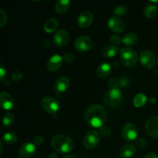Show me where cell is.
Returning a JSON list of instances; mask_svg holds the SVG:
<instances>
[{
	"label": "cell",
	"instance_id": "obj_1",
	"mask_svg": "<svg viewBox=\"0 0 158 158\" xmlns=\"http://www.w3.org/2000/svg\"><path fill=\"white\" fill-rule=\"evenodd\" d=\"M106 111L101 105H91L87 108L85 113L86 123L93 127H102L106 122Z\"/></svg>",
	"mask_w": 158,
	"mask_h": 158
},
{
	"label": "cell",
	"instance_id": "obj_2",
	"mask_svg": "<svg viewBox=\"0 0 158 158\" xmlns=\"http://www.w3.org/2000/svg\"><path fill=\"white\" fill-rule=\"evenodd\" d=\"M52 148L60 154H67L74 148V142L72 139L64 134H56L51 140Z\"/></svg>",
	"mask_w": 158,
	"mask_h": 158
},
{
	"label": "cell",
	"instance_id": "obj_3",
	"mask_svg": "<svg viewBox=\"0 0 158 158\" xmlns=\"http://www.w3.org/2000/svg\"><path fill=\"white\" fill-rule=\"evenodd\" d=\"M123 102V94L119 89H110L104 96V103L107 106L117 108Z\"/></svg>",
	"mask_w": 158,
	"mask_h": 158
},
{
	"label": "cell",
	"instance_id": "obj_4",
	"mask_svg": "<svg viewBox=\"0 0 158 158\" xmlns=\"http://www.w3.org/2000/svg\"><path fill=\"white\" fill-rule=\"evenodd\" d=\"M120 60L127 67H133L137 62V53L134 49L123 48L120 52Z\"/></svg>",
	"mask_w": 158,
	"mask_h": 158
},
{
	"label": "cell",
	"instance_id": "obj_5",
	"mask_svg": "<svg viewBox=\"0 0 158 158\" xmlns=\"http://www.w3.org/2000/svg\"><path fill=\"white\" fill-rule=\"evenodd\" d=\"M74 47L78 52H87L94 47V42L88 35H81L75 40Z\"/></svg>",
	"mask_w": 158,
	"mask_h": 158
},
{
	"label": "cell",
	"instance_id": "obj_6",
	"mask_svg": "<svg viewBox=\"0 0 158 158\" xmlns=\"http://www.w3.org/2000/svg\"><path fill=\"white\" fill-rule=\"evenodd\" d=\"M100 140V134L95 130H92L86 133L84 140H83V144H84L85 148L87 149H93L97 146Z\"/></svg>",
	"mask_w": 158,
	"mask_h": 158
},
{
	"label": "cell",
	"instance_id": "obj_7",
	"mask_svg": "<svg viewBox=\"0 0 158 158\" xmlns=\"http://www.w3.org/2000/svg\"><path fill=\"white\" fill-rule=\"evenodd\" d=\"M140 62L146 69H151L155 66L156 57L154 52L150 50H143L140 54Z\"/></svg>",
	"mask_w": 158,
	"mask_h": 158
},
{
	"label": "cell",
	"instance_id": "obj_8",
	"mask_svg": "<svg viewBox=\"0 0 158 158\" xmlns=\"http://www.w3.org/2000/svg\"><path fill=\"white\" fill-rule=\"evenodd\" d=\"M41 106L45 111L51 114H56L60 108L58 102L51 97H43L41 100Z\"/></svg>",
	"mask_w": 158,
	"mask_h": 158
},
{
	"label": "cell",
	"instance_id": "obj_9",
	"mask_svg": "<svg viewBox=\"0 0 158 158\" xmlns=\"http://www.w3.org/2000/svg\"><path fill=\"white\" fill-rule=\"evenodd\" d=\"M137 128L134 123H128L124 125L122 130V136L126 141H133L137 140Z\"/></svg>",
	"mask_w": 158,
	"mask_h": 158
},
{
	"label": "cell",
	"instance_id": "obj_10",
	"mask_svg": "<svg viewBox=\"0 0 158 158\" xmlns=\"http://www.w3.org/2000/svg\"><path fill=\"white\" fill-rule=\"evenodd\" d=\"M69 40V34L66 29H59L53 36V43L58 47H64L68 44Z\"/></svg>",
	"mask_w": 158,
	"mask_h": 158
},
{
	"label": "cell",
	"instance_id": "obj_11",
	"mask_svg": "<svg viewBox=\"0 0 158 158\" xmlns=\"http://www.w3.org/2000/svg\"><path fill=\"white\" fill-rule=\"evenodd\" d=\"M145 129L150 136L158 139V116L150 117L147 120Z\"/></svg>",
	"mask_w": 158,
	"mask_h": 158
},
{
	"label": "cell",
	"instance_id": "obj_12",
	"mask_svg": "<svg viewBox=\"0 0 158 158\" xmlns=\"http://www.w3.org/2000/svg\"><path fill=\"white\" fill-rule=\"evenodd\" d=\"M94 22V15L89 11H84L81 12L78 17L77 23L80 28H87L91 26Z\"/></svg>",
	"mask_w": 158,
	"mask_h": 158
},
{
	"label": "cell",
	"instance_id": "obj_13",
	"mask_svg": "<svg viewBox=\"0 0 158 158\" xmlns=\"http://www.w3.org/2000/svg\"><path fill=\"white\" fill-rule=\"evenodd\" d=\"M35 153V145L33 143L26 142L23 143L19 151V155L21 158H31Z\"/></svg>",
	"mask_w": 158,
	"mask_h": 158
},
{
	"label": "cell",
	"instance_id": "obj_14",
	"mask_svg": "<svg viewBox=\"0 0 158 158\" xmlns=\"http://www.w3.org/2000/svg\"><path fill=\"white\" fill-rule=\"evenodd\" d=\"M63 58L59 54H55V55L52 56L49 59L47 62V69L50 72H56L60 69L61 65L63 64Z\"/></svg>",
	"mask_w": 158,
	"mask_h": 158
},
{
	"label": "cell",
	"instance_id": "obj_15",
	"mask_svg": "<svg viewBox=\"0 0 158 158\" xmlns=\"http://www.w3.org/2000/svg\"><path fill=\"white\" fill-rule=\"evenodd\" d=\"M0 104L2 109L10 110L15 105L13 97L8 92H2L0 95Z\"/></svg>",
	"mask_w": 158,
	"mask_h": 158
},
{
	"label": "cell",
	"instance_id": "obj_16",
	"mask_svg": "<svg viewBox=\"0 0 158 158\" xmlns=\"http://www.w3.org/2000/svg\"><path fill=\"white\" fill-rule=\"evenodd\" d=\"M108 26H109L110 29L114 32H117V33H120L123 32L125 29V26L123 22L118 18L117 16L113 15L110 18L109 21H108Z\"/></svg>",
	"mask_w": 158,
	"mask_h": 158
},
{
	"label": "cell",
	"instance_id": "obj_17",
	"mask_svg": "<svg viewBox=\"0 0 158 158\" xmlns=\"http://www.w3.org/2000/svg\"><path fill=\"white\" fill-rule=\"evenodd\" d=\"M69 83V79L67 77H60L54 84V89L57 94H63L67 90Z\"/></svg>",
	"mask_w": 158,
	"mask_h": 158
},
{
	"label": "cell",
	"instance_id": "obj_18",
	"mask_svg": "<svg viewBox=\"0 0 158 158\" xmlns=\"http://www.w3.org/2000/svg\"><path fill=\"white\" fill-rule=\"evenodd\" d=\"M136 153V148L131 143H127L122 147L120 151V156L122 158H131Z\"/></svg>",
	"mask_w": 158,
	"mask_h": 158
},
{
	"label": "cell",
	"instance_id": "obj_19",
	"mask_svg": "<svg viewBox=\"0 0 158 158\" xmlns=\"http://www.w3.org/2000/svg\"><path fill=\"white\" fill-rule=\"evenodd\" d=\"M112 72V67L109 63H102L98 66L97 73L100 78L104 79L109 77Z\"/></svg>",
	"mask_w": 158,
	"mask_h": 158
},
{
	"label": "cell",
	"instance_id": "obj_20",
	"mask_svg": "<svg viewBox=\"0 0 158 158\" xmlns=\"http://www.w3.org/2000/svg\"><path fill=\"white\" fill-rule=\"evenodd\" d=\"M70 2L69 0H58L55 4V9L58 14H64L69 10Z\"/></svg>",
	"mask_w": 158,
	"mask_h": 158
},
{
	"label": "cell",
	"instance_id": "obj_21",
	"mask_svg": "<svg viewBox=\"0 0 158 158\" xmlns=\"http://www.w3.org/2000/svg\"><path fill=\"white\" fill-rule=\"evenodd\" d=\"M118 52V48L114 45H107L102 49V53L104 56L107 58H112L114 57Z\"/></svg>",
	"mask_w": 158,
	"mask_h": 158
},
{
	"label": "cell",
	"instance_id": "obj_22",
	"mask_svg": "<svg viewBox=\"0 0 158 158\" xmlns=\"http://www.w3.org/2000/svg\"><path fill=\"white\" fill-rule=\"evenodd\" d=\"M138 41V35L135 32H129L123 38V43L126 46H134Z\"/></svg>",
	"mask_w": 158,
	"mask_h": 158
},
{
	"label": "cell",
	"instance_id": "obj_23",
	"mask_svg": "<svg viewBox=\"0 0 158 158\" xmlns=\"http://www.w3.org/2000/svg\"><path fill=\"white\" fill-rule=\"evenodd\" d=\"M59 23L56 19L51 18L48 19L44 24V30L46 32H52L58 28Z\"/></svg>",
	"mask_w": 158,
	"mask_h": 158
},
{
	"label": "cell",
	"instance_id": "obj_24",
	"mask_svg": "<svg viewBox=\"0 0 158 158\" xmlns=\"http://www.w3.org/2000/svg\"><path fill=\"white\" fill-rule=\"evenodd\" d=\"M158 13V8L157 6L154 4L148 5L146 7L144 8V15H146L148 18L152 19L155 17Z\"/></svg>",
	"mask_w": 158,
	"mask_h": 158
},
{
	"label": "cell",
	"instance_id": "obj_25",
	"mask_svg": "<svg viewBox=\"0 0 158 158\" xmlns=\"http://www.w3.org/2000/svg\"><path fill=\"white\" fill-rule=\"evenodd\" d=\"M17 139H18V137L15 133L8 132L3 134L2 137V141L7 144H12L17 141Z\"/></svg>",
	"mask_w": 158,
	"mask_h": 158
},
{
	"label": "cell",
	"instance_id": "obj_26",
	"mask_svg": "<svg viewBox=\"0 0 158 158\" xmlns=\"http://www.w3.org/2000/svg\"><path fill=\"white\" fill-rule=\"evenodd\" d=\"M147 100H148V98L145 94H138L134 97V104L136 107H142L146 104Z\"/></svg>",
	"mask_w": 158,
	"mask_h": 158
},
{
	"label": "cell",
	"instance_id": "obj_27",
	"mask_svg": "<svg viewBox=\"0 0 158 158\" xmlns=\"http://www.w3.org/2000/svg\"><path fill=\"white\" fill-rule=\"evenodd\" d=\"M14 121H15V118H14L13 114L11 112L6 113L4 115V117L2 119V123L5 127H9L12 125H13Z\"/></svg>",
	"mask_w": 158,
	"mask_h": 158
},
{
	"label": "cell",
	"instance_id": "obj_28",
	"mask_svg": "<svg viewBox=\"0 0 158 158\" xmlns=\"http://www.w3.org/2000/svg\"><path fill=\"white\" fill-rule=\"evenodd\" d=\"M114 14L119 16H123L125 15L127 12V9L125 6H118L116 7V9H114Z\"/></svg>",
	"mask_w": 158,
	"mask_h": 158
},
{
	"label": "cell",
	"instance_id": "obj_29",
	"mask_svg": "<svg viewBox=\"0 0 158 158\" xmlns=\"http://www.w3.org/2000/svg\"><path fill=\"white\" fill-rule=\"evenodd\" d=\"M8 21V15L4 9H0V26L2 27Z\"/></svg>",
	"mask_w": 158,
	"mask_h": 158
},
{
	"label": "cell",
	"instance_id": "obj_30",
	"mask_svg": "<svg viewBox=\"0 0 158 158\" xmlns=\"http://www.w3.org/2000/svg\"><path fill=\"white\" fill-rule=\"evenodd\" d=\"M120 81L116 78H111L108 81V86L110 87V89H118V86H120Z\"/></svg>",
	"mask_w": 158,
	"mask_h": 158
},
{
	"label": "cell",
	"instance_id": "obj_31",
	"mask_svg": "<svg viewBox=\"0 0 158 158\" xmlns=\"http://www.w3.org/2000/svg\"><path fill=\"white\" fill-rule=\"evenodd\" d=\"M100 134L104 137H110L111 136L110 128L107 126H103L100 127Z\"/></svg>",
	"mask_w": 158,
	"mask_h": 158
},
{
	"label": "cell",
	"instance_id": "obj_32",
	"mask_svg": "<svg viewBox=\"0 0 158 158\" xmlns=\"http://www.w3.org/2000/svg\"><path fill=\"white\" fill-rule=\"evenodd\" d=\"M110 42L114 45H120V43L123 42V39H121L120 35H113L110 38Z\"/></svg>",
	"mask_w": 158,
	"mask_h": 158
},
{
	"label": "cell",
	"instance_id": "obj_33",
	"mask_svg": "<svg viewBox=\"0 0 158 158\" xmlns=\"http://www.w3.org/2000/svg\"><path fill=\"white\" fill-rule=\"evenodd\" d=\"M22 78H23V73L19 69H16L12 76V79L14 82L19 81L22 80Z\"/></svg>",
	"mask_w": 158,
	"mask_h": 158
},
{
	"label": "cell",
	"instance_id": "obj_34",
	"mask_svg": "<svg viewBox=\"0 0 158 158\" xmlns=\"http://www.w3.org/2000/svg\"><path fill=\"white\" fill-rule=\"evenodd\" d=\"M63 60H64L66 63H71L73 62L74 60H75V56H74L73 54L71 53V52H68V53L65 54L64 57H63Z\"/></svg>",
	"mask_w": 158,
	"mask_h": 158
},
{
	"label": "cell",
	"instance_id": "obj_35",
	"mask_svg": "<svg viewBox=\"0 0 158 158\" xmlns=\"http://www.w3.org/2000/svg\"><path fill=\"white\" fill-rule=\"evenodd\" d=\"M44 142V138L41 135L35 136L33 139V143L35 146H40Z\"/></svg>",
	"mask_w": 158,
	"mask_h": 158
},
{
	"label": "cell",
	"instance_id": "obj_36",
	"mask_svg": "<svg viewBox=\"0 0 158 158\" xmlns=\"http://www.w3.org/2000/svg\"><path fill=\"white\" fill-rule=\"evenodd\" d=\"M136 145L139 148H143L146 146V141L143 138H137V140H136Z\"/></svg>",
	"mask_w": 158,
	"mask_h": 158
},
{
	"label": "cell",
	"instance_id": "obj_37",
	"mask_svg": "<svg viewBox=\"0 0 158 158\" xmlns=\"http://www.w3.org/2000/svg\"><path fill=\"white\" fill-rule=\"evenodd\" d=\"M6 70L5 69L4 66L2 64H0V79H1L2 81H3L5 79V77H6Z\"/></svg>",
	"mask_w": 158,
	"mask_h": 158
},
{
	"label": "cell",
	"instance_id": "obj_38",
	"mask_svg": "<svg viewBox=\"0 0 158 158\" xmlns=\"http://www.w3.org/2000/svg\"><path fill=\"white\" fill-rule=\"evenodd\" d=\"M144 158H158V156L154 153H149L145 155Z\"/></svg>",
	"mask_w": 158,
	"mask_h": 158
},
{
	"label": "cell",
	"instance_id": "obj_39",
	"mask_svg": "<svg viewBox=\"0 0 158 158\" xmlns=\"http://www.w3.org/2000/svg\"><path fill=\"white\" fill-rule=\"evenodd\" d=\"M49 158H57L58 157H57V155L55 154V153H51V154H49Z\"/></svg>",
	"mask_w": 158,
	"mask_h": 158
},
{
	"label": "cell",
	"instance_id": "obj_40",
	"mask_svg": "<svg viewBox=\"0 0 158 158\" xmlns=\"http://www.w3.org/2000/svg\"><path fill=\"white\" fill-rule=\"evenodd\" d=\"M63 158H79V157L75 155H66L65 156V157H63Z\"/></svg>",
	"mask_w": 158,
	"mask_h": 158
},
{
	"label": "cell",
	"instance_id": "obj_41",
	"mask_svg": "<svg viewBox=\"0 0 158 158\" xmlns=\"http://www.w3.org/2000/svg\"><path fill=\"white\" fill-rule=\"evenodd\" d=\"M153 3H158V1H152Z\"/></svg>",
	"mask_w": 158,
	"mask_h": 158
},
{
	"label": "cell",
	"instance_id": "obj_42",
	"mask_svg": "<svg viewBox=\"0 0 158 158\" xmlns=\"http://www.w3.org/2000/svg\"><path fill=\"white\" fill-rule=\"evenodd\" d=\"M157 63H158V60H157Z\"/></svg>",
	"mask_w": 158,
	"mask_h": 158
}]
</instances>
